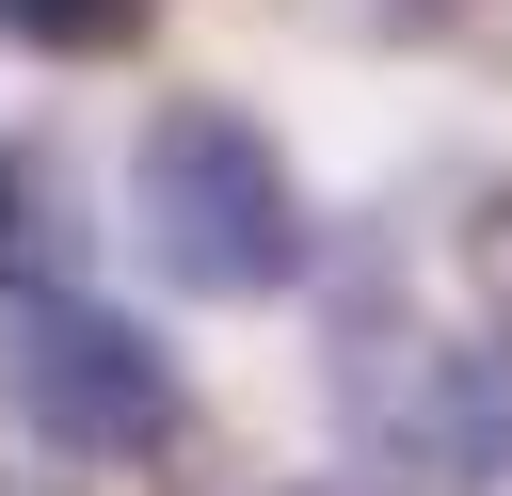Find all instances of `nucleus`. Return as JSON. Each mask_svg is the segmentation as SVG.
Masks as SVG:
<instances>
[{
    "label": "nucleus",
    "instance_id": "1",
    "mask_svg": "<svg viewBox=\"0 0 512 496\" xmlns=\"http://www.w3.org/2000/svg\"><path fill=\"white\" fill-rule=\"evenodd\" d=\"M128 240L160 288L192 304H272L320 272V208H304V160L240 112V96H160L144 144H128Z\"/></svg>",
    "mask_w": 512,
    "mask_h": 496
},
{
    "label": "nucleus",
    "instance_id": "2",
    "mask_svg": "<svg viewBox=\"0 0 512 496\" xmlns=\"http://www.w3.org/2000/svg\"><path fill=\"white\" fill-rule=\"evenodd\" d=\"M0 400L48 464H160L192 432V368L160 320H128L112 288H48V304H0Z\"/></svg>",
    "mask_w": 512,
    "mask_h": 496
},
{
    "label": "nucleus",
    "instance_id": "3",
    "mask_svg": "<svg viewBox=\"0 0 512 496\" xmlns=\"http://www.w3.org/2000/svg\"><path fill=\"white\" fill-rule=\"evenodd\" d=\"M336 400L400 480H512V336H416V320H352L336 336Z\"/></svg>",
    "mask_w": 512,
    "mask_h": 496
},
{
    "label": "nucleus",
    "instance_id": "4",
    "mask_svg": "<svg viewBox=\"0 0 512 496\" xmlns=\"http://www.w3.org/2000/svg\"><path fill=\"white\" fill-rule=\"evenodd\" d=\"M80 288V192L48 144H0V304H48Z\"/></svg>",
    "mask_w": 512,
    "mask_h": 496
},
{
    "label": "nucleus",
    "instance_id": "5",
    "mask_svg": "<svg viewBox=\"0 0 512 496\" xmlns=\"http://www.w3.org/2000/svg\"><path fill=\"white\" fill-rule=\"evenodd\" d=\"M0 32H16L32 64H112V48L160 32V0H0Z\"/></svg>",
    "mask_w": 512,
    "mask_h": 496
},
{
    "label": "nucleus",
    "instance_id": "6",
    "mask_svg": "<svg viewBox=\"0 0 512 496\" xmlns=\"http://www.w3.org/2000/svg\"><path fill=\"white\" fill-rule=\"evenodd\" d=\"M464 272L512 304V192H480V208H464Z\"/></svg>",
    "mask_w": 512,
    "mask_h": 496
},
{
    "label": "nucleus",
    "instance_id": "7",
    "mask_svg": "<svg viewBox=\"0 0 512 496\" xmlns=\"http://www.w3.org/2000/svg\"><path fill=\"white\" fill-rule=\"evenodd\" d=\"M304 16H320V32H432L448 0H304Z\"/></svg>",
    "mask_w": 512,
    "mask_h": 496
},
{
    "label": "nucleus",
    "instance_id": "8",
    "mask_svg": "<svg viewBox=\"0 0 512 496\" xmlns=\"http://www.w3.org/2000/svg\"><path fill=\"white\" fill-rule=\"evenodd\" d=\"M288 496H368V480H288Z\"/></svg>",
    "mask_w": 512,
    "mask_h": 496
}]
</instances>
